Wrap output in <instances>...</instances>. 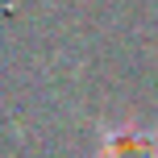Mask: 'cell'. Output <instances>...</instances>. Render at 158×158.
Here are the masks:
<instances>
[{"label": "cell", "mask_w": 158, "mask_h": 158, "mask_svg": "<svg viewBox=\"0 0 158 158\" xmlns=\"http://www.w3.org/2000/svg\"><path fill=\"white\" fill-rule=\"evenodd\" d=\"M100 158H158V137L137 125H117L104 133Z\"/></svg>", "instance_id": "1"}]
</instances>
